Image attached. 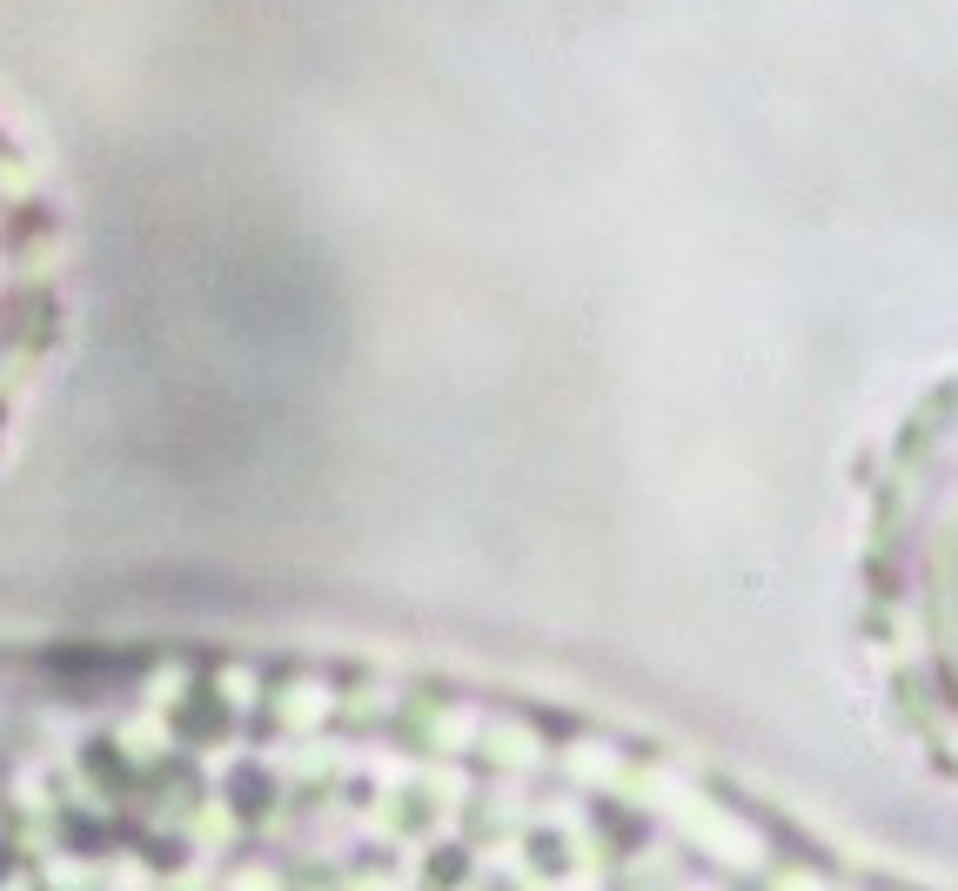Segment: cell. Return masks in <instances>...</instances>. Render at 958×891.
I'll use <instances>...</instances> for the list:
<instances>
[{
    "label": "cell",
    "mask_w": 958,
    "mask_h": 891,
    "mask_svg": "<svg viewBox=\"0 0 958 891\" xmlns=\"http://www.w3.org/2000/svg\"><path fill=\"white\" fill-rule=\"evenodd\" d=\"M81 235L47 141L0 101V463L21 449L74 349Z\"/></svg>",
    "instance_id": "3"
},
{
    "label": "cell",
    "mask_w": 958,
    "mask_h": 891,
    "mask_svg": "<svg viewBox=\"0 0 958 891\" xmlns=\"http://www.w3.org/2000/svg\"><path fill=\"white\" fill-rule=\"evenodd\" d=\"M168 630H0V891H168Z\"/></svg>",
    "instance_id": "1"
},
{
    "label": "cell",
    "mask_w": 958,
    "mask_h": 891,
    "mask_svg": "<svg viewBox=\"0 0 958 891\" xmlns=\"http://www.w3.org/2000/svg\"><path fill=\"white\" fill-rule=\"evenodd\" d=\"M845 650L871 731L958 811V362L898 402L851 463Z\"/></svg>",
    "instance_id": "2"
}]
</instances>
